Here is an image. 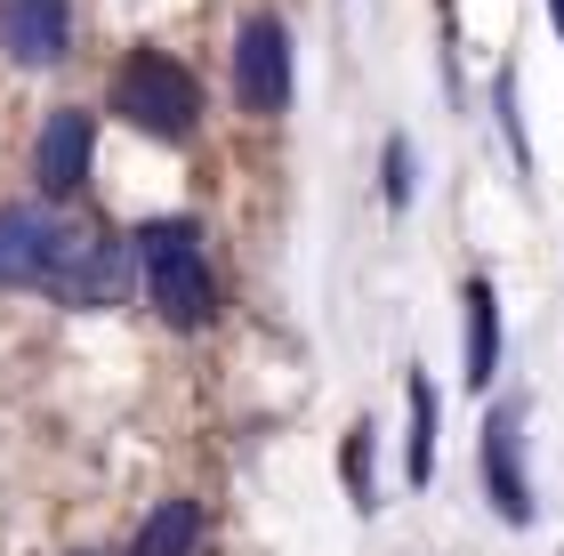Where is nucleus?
Returning <instances> with one entry per match:
<instances>
[{"label": "nucleus", "instance_id": "f257e3e1", "mask_svg": "<svg viewBox=\"0 0 564 556\" xmlns=\"http://www.w3.org/2000/svg\"><path fill=\"white\" fill-rule=\"evenodd\" d=\"M130 259L145 274V298L170 331H202L218 315V283H210V250H202L194 218H153L130 235Z\"/></svg>", "mask_w": 564, "mask_h": 556}, {"label": "nucleus", "instance_id": "f03ea898", "mask_svg": "<svg viewBox=\"0 0 564 556\" xmlns=\"http://www.w3.org/2000/svg\"><path fill=\"white\" fill-rule=\"evenodd\" d=\"M113 113L130 121V130L162 138V145H186L194 121H202V81L170 48H130L121 73H113Z\"/></svg>", "mask_w": 564, "mask_h": 556}, {"label": "nucleus", "instance_id": "7ed1b4c3", "mask_svg": "<svg viewBox=\"0 0 564 556\" xmlns=\"http://www.w3.org/2000/svg\"><path fill=\"white\" fill-rule=\"evenodd\" d=\"M291 81H299V57H291V24L282 17H242V33H235V97H242V113H259L274 121L282 106H291Z\"/></svg>", "mask_w": 564, "mask_h": 556}, {"label": "nucleus", "instance_id": "20e7f679", "mask_svg": "<svg viewBox=\"0 0 564 556\" xmlns=\"http://www.w3.org/2000/svg\"><path fill=\"white\" fill-rule=\"evenodd\" d=\"M121 274H130L121 242L65 226V235H57V259H48V274H41V291H57L65 307H113V298H121Z\"/></svg>", "mask_w": 564, "mask_h": 556}, {"label": "nucleus", "instance_id": "39448f33", "mask_svg": "<svg viewBox=\"0 0 564 556\" xmlns=\"http://www.w3.org/2000/svg\"><path fill=\"white\" fill-rule=\"evenodd\" d=\"M484 492H492L500 524H524L541 516V500L524 484V403H492V419H484Z\"/></svg>", "mask_w": 564, "mask_h": 556}, {"label": "nucleus", "instance_id": "423d86ee", "mask_svg": "<svg viewBox=\"0 0 564 556\" xmlns=\"http://www.w3.org/2000/svg\"><path fill=\"white\" fill-rule=\"evenodd\" d=\"M89 162H97V113L57 106V113H48V130H41V145H33V178H41V194H82Z\"/></svg>", "mask_w": 564, "mask_h": 556}, {"label": "nucleus", "instance_id": "0eeeda50", "mask_svg": "<svg viewBox=\"0 0 564 556\" xmlns=\"http://www.w3.org/2000/svg\"><path fill=\"white\" fill-rule=\"evenodd\" d=\"M57 235L65 226L33 210V201H9L0 210V291H24V283H41L48 259H57Z\"/></svg>", "mask_w": 564, "mask_h": 556}, {"label": "nucleus", "instance_id": "6e6552de", "mask_svg": "<svg viewBox=\"0 0 564 556\" xmlns=\"http://www.w3.org/2000/svg\"><path fill=\"white\" fill-rule=\"evenodd\" d=\"M0 48L17 65H57L73 48V9L65 0H0Z\"/></svg>", "mask_w": 564, "mask_h": 556}, {"label": "nucleus", "instance_id": "1a4fd4ad", "mask_svg": "<svg viewBox=\"0 0 564 556\" xmlns=\"http://www.w3.org/2000/svg\"><path fill=\"white\" fill-rule=\"evenodd\" d=\"M459 371H468V388H492V371H500V291H492V274L459 283Z\"/></svg>", "mask_w": 564, "mask_h": 556}, {"label": "nucleus", "instance_id": "9d476101", "mask_svg": "<svg viewBox=\"0 0 564 556\" xmlns=\"http://www.w3.org/2000/svg\"><path fill=\"white\" fill-rule=\"evenodd\" d=\"M194 548H202V500H162L130 541V556H194Z\"/></svg>", "mask_w": 564, "mask_h": 556}, {"label": "nucleus", "instance_id": "9b49d317", "mask_svg": "<svg viewBox=\"0 0 564 556\" xmlns=\"http://www.w3.org/2000/svg\"><path fill=\"white\" fill-rule=\"evenodd\" d=\"M412 379H403V388H412V436H403V476H412V484H427L435 476V388H427V371L420 363H403Z\"/></svg>", "mask_w": 564, "mask_h": 556}, {"label": "nucleus", "instance_id": "f8f14e48", "mask_svg": "<svg viewBox=\"0 0 564 556\" xmlns=\"http://www.w3.org/2000/svg\"><path fill=\"white\" fill-rule=\"evenodd\" d=\"M492 106H500V138H508V154H517V170L532 178V145H524V121H517V73L500 65V81H492Z\"/></svg>", "mask_w": 564, "mask_h": 556}, {"label": "nucleus", "instance_id": "ddd939ff", "mask_svg": "<svg viewBox=\"0 0 564 556\" xmlns=\"http://www.w3.org/2000/svg\"><path fill=\"white\" fill-rule=\"evenodd\" d=\"M347 492H355V509H379V492H371V427H347Z\"/></svg>", "mask_w": 564, "mask_h": 556}, {"label": "nucleus", "instance_id": "4468645a", "mask_svg": "<svg viewBox=\"0 0 564 556\" xmlns=\"http://www.w3.org/2000/svg\"><path fill=\"white\" fill-rule=\"evenodd\" d=\"M412 201V138H388V210Z\"/></svg>", "mask_w": 564, "mask_h": 556}, {"label": "nucleus", "instance_id": "2eb2a0df", "mask_svg": "<svg viewBox=\"0 0 564 556\" xmlns=\"http://www.w3.org/2000/svg\"><path fill=\"white\" fill-rule=\"evenodd\" d=\"M549 17H556V41H564V0H549Z\"/></svg>", "mask_w": 564, "mask_h": 556}]
</instances>
